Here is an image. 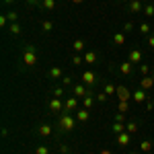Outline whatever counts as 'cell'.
<instances>
[{"instance_id":"23","label":"cell","mask_w":154,"mask_h":154,"mask_svg":"<svg viewBox=\"0 0 154 154\" xmlns=\"http://www.w3.org/2000/svg\"><path fill=\"white\" fill-rule=\"evenodd\" d=\"M72 48H74L76 54H80V51H84V41H82V39H76V41L72 43Z\"/></svg>"},{"instance_id":"41","label":"cell","mask_w":154,"mask_h":154,"mask_svg":"<svg viewBox=\"0 0 154 154\" xmlns=\"http://www.w3.org/2000/svg\"><path fill=\"white\" fill-rule=\"evenodd\" d=\"M62 82L68 86V84H72V78H70V76H64V78H62Z\"/></svg>"},{"instance_id":"44","label":"cell","mask_w":154,"mask_h":154,"mask_svg":"<svg viewBox=\"0 0 154 154\" xmlns=\"http://www.w3.org/2000/svg\"><path fill=\"white\" fill-rule=\"evenodd\" d=\"M101 154H113V152H111V150H107V148H105V150H101Z\"/></svg>"},{"instance_id":"36","label":"cell","mask_w":154,"mask_h":154,"mask_svg":"<svg viewBox=\"0 0 154 154\" xmlns=\"http://www.w3.org/2000/svg\"><path fill=\"white\" fill-rule=\"evenodd\" d=\"M119 113H128V111H130V107H128V103H119Z\"/></svg>"},{"instance_id":"24","label":"cell","mask_w":154,"mask_h":154,"mask_svg":"<svg viewBox=\"0 0 154 154\" xmlns=\"http://www.w3.org/2000/svg\"><path fill=\"white\" fill-rule=\"evenodd\" d=\"M140 33H142V35H146V37H148V35H150V33H152V27H150V25H148V23H142V25H140Z\"/></svg>"},{"instance_id":"25","label":"cell","mask_w":154,"mask_h":154,"mask_svg":"<svg viewBox=\"0 0 154 154\" xmlns=\"http://www.w3.org/2000/svg\"><path fill=\"white\" fill-rule=\"evenodd\" d=\"M125 131L136 134V131H138V123H136V121H128V123H125Z\"/></svg>"},{"instance_id":"46","label":"cell","mask_w":154,"mask_h":154,"mask_svg":"<svg viewBox=\"0 0 154 154\" xmlns=\"http://www.w3.org/2000/svg\"><path fill=\"white\" fill-rule=\"evenodd\" d=\"M80 2H84V0H72V4H80Z\"/></svg>"},{"instance_id":"26","label":"cell","mask_w":154,"mask_h":154,"mask_svg":"<svg viewBox=\"0 0 154 154\" xmlns=\"http://www.w3.org/2000/svg\"><path fill=\"white\" fill-rule=\"evenodd\" d=\"M144 14H146V17H154V2L144 4Z\"/></svg>"},{"instance_id":"9","label":"cell","mask_w":154,"mask_h":154,"mask_svg":"<svg viewBox=\"0 0 154 154\" xmlns=\"http://www.w3.org/2000/svg\"><path fill=\"white\" fill-rule=\"evenodd\" d=\"M119 72H121L123 76H130L131 72H134V64H131L130 60H125V62H121V64H119Z\"/></svg>"},{"instance_id":"15","label":"cell","mask_w":154,"mask_h":154,"mask_svg":"<svg viewBox=\"0 0 154 154\" xmlns=\"http://www.w3.org/2000/svg\"><path fill=\"white\" fill-rule=\"evenodd\" d=\"M128 8H130L131 12H140V11H144V4L140 0H131L130 4H128Z\"/></svg>"},{"instance_id":"3","label":"cell","mask_w":154,"mask_h":154,"mask_svg":"<svg viewBox=\"0 0 154 154\" xmlns=\"http://www.w3.org/2000/svg\"><path fill=\"white\" fill-rule=\"evenodd\" d=\"M72 93H74V97H78V99H84V97H88V95H95V93H93L84 82L74 84V86H72Z\"/></svg>"},{"instance_id":"5","label":"cell","mask_w":154,"mask_h":154,"mask_svg":"<svg viewBox=\"0 0 154 154\" xmlns=\"http://www.w3.org/2000/svg\"><path fill=\"white\" fill-rule=\"evenodd\" d=\"M60 111H64V103L60 97H54L49 101V113H60Z\"/></svg>"},{"instance_id":"51","label":"cell","mask_w":154,"mask_h":154,"mask_svg":"<svg viewBox=\"0 0 154 154\" xmlns=\"http://www.w3.org/2000/svg\"><path fill=\"white\" fill-rule=\"evenodd\" d=\"M152 101H154V99H152Z\"/></svg>"},{"instance_id":"4","label":"cell","mask_w":154,"mask_h":154,"mask_svg":"<svg viewBox=\"0 0 154 154\" xmlns=\"http://www.w3.org/2000/svg\"><path fill=\"white\" fill-rule=\"evenodd\" d=\"M82 82L91 88V86H95V84L99 82V76H97L93 70H86V72H82Z\"/></svg>"},{"instance_id":"1","label":"cell","mask_w":154,"mask_h":154,"mask_svg":"<svg viewBox=\"0 0 154 154\" xmlns=\"http://www.w3.org/2000/svg\"><path fill=\"white\" fill-rule=\"evenodd\" d=\"M74 125H76V117H72L70 113H62L60 115V121H58V130L62 131V134H68V131L74 130Z\"/></svg>"},{"instance_id":"33","label":"cell","mask_w":154,"mask_h":154,"mask_svg":"<svg viewBox=\"0 0 154 154\" xmlns=\"http://www.w3.org/2000/svg\"><path fill=\"white\" fill-rule=\"evenodd\" d=\"M107 99H109V95H107L105 91H103V93H97V101H99V103H105Z\"/></svg>"},{"instance_id":"29","label":"cell","mask_w":154,"mask_h":154,"mask_svg":"<svg viewBox=\"0 0 154 154\" xmlns=\"http://www.w3.org/2000/svg\"><path fill=\"white\" fill-rule=\"evenodd\" d=\"M72 64H74V66H80V64H84V56H80V54L72 56Z\"/></svg>"},{"instance_id":"18","label":"cell","mask_w":154,"mask_h":154,"mask_svg":"<svg viewBox=\"0 0 154 154\" xmlns=\"http://www.w3.org/2000/svg\"><path fill=\"white\" fill-rule=\"evenodd\" d=\"M39 4H41L43 11H54V8H56V0H41Z\"/></svg>"},{"instance_id":"50","label":"cell","mask_w":154,"mask_h":154,"mask_svg":"<svg viewBox=\"0 0 154 154\" xmlns=\"http://www.w3.org/2000/svg\"><path fill=\"white\" fill-rule=\"evenodd\" d=\"M130 154H138V152H130Z\"/></svg>"},{"instance_id":"43","label":"cell","mask_w":154,"mask_h":154,"mask_svg":"<svg viewBox=\"0 0 154 154\" xmlns=\"http://www.w3.org/2000/svg\"><path fill=\"white\" fill-rule=\"evenodd\" d=\"M27 4H37V2H41V0H25Z\"/></svg>"},{"instance_id":"12","label":"cell","mask_w":154,"mask_h":154,"mask_svg":"<svg viewBox=\"0 0 154 154\" xmlns=\"http://www.w3.org/2000/svg\"><path fill=\"white\" fill-rule=\"evenodd\" d=\"M49 78H54V80L64 78V70H62L60 66H51V68H49Z\"/></svg>"},{"instance_id":"49","label":"cell","mask_w":154,"mask_h":154,"mask_svg":"<svg viewBox=\"0 0 154 154\" xmlns=\"http://www.w3.org/2000/svg\"><path fill=\"white\" fill-rule=\"evenodd\" d=\"M140 2H142V4H144V2H146V0H140Z\"/></svg>"},{"instance_id":"35","label":"cell","mask_w":154,"mask_h":154,"mask_svg":"<svg viewBox=\"0 0 154 154\" xmlns=\"http://www.w3.org/2000/svg\"><path fill=\"white\" fill-rule=\"evenodd\" d=\"M121 31H123V33H130V31H134V23H130V21H128V23L123 25V29H121Z\"/></svg>"},{"instance_id":"42","label":"cell","mask_w":154,"mask_h":154,"mask_svg":"<svg viewBox=\"0 0 154 154\" xmlns=\"http://www.w3.org/2000/svg\"><path fill=\"white\" fill-rule=\"evenodd\" d=\"M6 23H8V19H6V14H4V17H0V25H2V27H6Z\"/></svg>"},{"instance_id":"21","label":"cell","mask_w":154,"mask_h":154,"mask_svg":"<svg viewBox=\"0 0 154 154\" xmlns=\"http://www.w3.org/2000/svg\"><path fill=\"white\" fill-rule=\"evenodd\" d=\"M95 62H97L95 51H86V54H84V64H95Z\"/></svg>"},{"instance_id":"37","label":"cell","mask_w":154,"mask_h":154,"mask_svg":"<svg viewBox=\"0 0 154 154\" xmlns=\"http://www.w3.org/2000/svg\"><path fill=\"white\" fill-rule=\"evenodd\" d=\"M64 95H66V93H64V88H60V86H58V88H54V97H60V99H62Z\"/></svg>"},{"instance_id":"34","label":"cell","mask_w":154,"mask_h":154,"mask_svg":"<svg viewBox=\"0 0 154 154\" xmlns=\"http://www.w3.org/2000/svg\"><path fill=\"white\" fill-rule=\"evenodd\" d=\"M35 154H49V148H48V146H37Z\"/></svg>"},{"instance_id":"7","label":"cell","mask_w":154,"mask_h":154,"mask_svg":"<svg viewBox=\"0 0 154 154\" xmlns=\"http://www.w3.org/2000/svg\"><path fill=\"white\" fill-rule=\"evenodd\" d=\"M128 60H130L131 64H142L144 62V54H142V49H131L130 51V56H128Z\"/></svg>"},{"instance_id":"22","label":"cell","mask_w":154,"mask_h":154,"mask_svg":"<svg viewBox=\"0 0 154 154\" xmlns=\"http://www.w3.org/2000/svg\"><path fill=\"white\" fill-rule=\"evenodd\" d=\"M95 99H97L95 95L84 97V99H82V105H84V109H91V107H93V103H95Z\"/></svg>"},{"instance_id":"19","label":"cell","mask_w":154,"mask_h":154,"mask_svg":"<svg viewBox=\"0 0 154 154\" xmlns=\"http://www.w3.org/2000/svg\"><path fill=\"white\" fill-rule=\"evenodd\" d=\"M111 130H113V134H123V131H125V123H121V121H115V123L111 125Z\"/></svg>"},{"instance_id":"38","label":"cell","mask_w":154,"mask_h":154,"mask_svg":"<svg viewBox=\"0 0 154 154\" xmlns=\"http://www.w3.org/2000/svg\"><path fill=\"white\" fill-rule=\"evenodd\" d=\"M58 148H60V154H68V146L66 144H60Z\"/></svg>"},{"instance_id":"39","label":"cell","mask_w":154,"mask_h":154,"mask_svg":"<svg viewBox=\"0 0 154 154\" xmlns=\"http://www.w3.org/2000/svg\"><path fill=\"white\" fill-rule=\"evenodd\" d=\"M148 45H150V48L154 49V31L150 33V35H148Z\"/></svg>"},{"instance_id":"40","label":"cell","mask_w":154,"mask_h":154,"mask_svg":"<svg viewBox=\"0 0 154 154\" xmlns=\"http://www.w3.org/2000/svg\"><path fill=\"white\" fill-rule=\"evenodd\" d=\"M115 121H121V123H123V121H125V113H117V115H115Z\"/></svg>"},{"instance_id":"10","label":"cell","mask_w":154,"mask_h":154,"mask_svg":"<svg viewBox=\"0 0 154 154\" xmlns=\"http://www.w3.org/2000/svg\"><path fill=\"white\" fill-rule=\"evenodd\" d=\"M88 117H91V113H88V109H78V111H76V121H78V123H86V121H88Z\"/></svg>"},{"instance_id":"30","label":"cell","mask_w":154,"mask_h":154,"mask_svg":"<svg viewBox=\"0 0 154 154\" xmlns=\"http://www.w3.org/2000/svg\"><path fill=\"white\" fill-rule=\"evenodd\" d=\"M140 72H142L144 76H150V72H152V70H150L148 64H144V62H142V64H140Z\"/></svg>"},{"instance_id":"45","label":"cell","mask_w":154,"mask_h":154,"mask_svg":"<svg viewBox=\"0 0 154 154\" xmlns=\"http://www.w3.org/2000/svg\"><path fill=\"white\" fill-rule=\"evenodd\" d=\"M4 4H14V0H2Z\"/></svg>"},{"instance_id":"2","label":"cell","mask_w":154,"mask_h":154,"mask_svg":"<svg viewBox=\"0 0 154 154\" xmlns=\"http://www.w3.org/2000/svg\"><path fill=\"white\" fill-rule=\"evenodd\" d=\"M23 62L27 66H35L37 64V48L35 45H25L23 48Z\"/></svg>"},{"instance_id":"20","label":"cell","mask_w":154,"mask_h":154,"mask_svg":"<svg viewBox=\"0 0 154 154\" xmlns=\"http://www.w3.org/2000/svg\"><path fill=\"white\" fill-rule=\"evenodd\" d=\"M39 136H43V138L51 136V125H49V123H43V125L39 128Z\"/></svg>"},{"instance_id":"32","label":"cell","mask_w":154,"mask_h":154,"mask_svg":"<svg viewBox=\"0 0 154 154\" xmlns=\"http://www.w3.org/2000/svg\"><path fill=\"white\" fill-rule=\"evenodd\" d=\"M41 27H43V31H45V33H49V31L54 29V23H51V21H43Z\"/></svg>"},{"instance_id":"11","label":"cell","mask_w":154,"mask_h":154,"mask_svg":"<svg viewBox=\"0 0 154 154\" xmlns=\"http://www.w3.org/2000/svg\"><path fill=\"white\" fill-rule=\"evenodd\" d=\"M117 144H119V146H128V144H131V134H130V131L117 134Z\"/></svg>"},{"instance_id":"28","label":"cell","mask_w":154,"mask_h":154,"mask_svg":"<svg viewBox=\"0 0 154 154\" xmlns=\"http://www.w3.org/2000/svg\"><path fill=\"white\" fill-rule=\"evenodd\" d=\"M103 91H105L107 95H117V86H113V84H109V82L105 84V88H103Z\"/></svg>"},{"instance_id":"31","label":"cell","mask_w":154,"mask_h":154,"mask_svg":"<svg viewBox=\"0 0 154 154\" xmlns=\"http://www.w3.org/2000/svg\"><path fill=\"white\" fill-rule=\"evenodd\" d=\"M6 19H8L11 23H17V19H19V14H17L14 11H8V12H6Z\"/></svg>"},{"instance_id":"13","label":"cell","mask_w":154,"mask_h":154,"mask_svg":"<svg viewBox=\"0 0 154 154\" xmlns=\"http://www.w3.org/2000/svg\"><path fill=\"white\" fill-rule=\"evenodd\" d=\"M152 86H154V80H152V76H144L142 80H140V88H144L146 93H148V91H150Z\"/></svg>"},{"instance_id":"47","label":"cell","mask_w":154,"mask_h":154,"mask_svg":"<svg viewBox=\"0 0 154 154\" xmlns=\"http://www.w3.org/2000/svg\"><path fill=\"white\" fill-rule=\"evenodd\" d=\"M150 76H152V80H154V68H152V72H150Z\"/></svg>"},{"instance_id":"6","label":"cell","mask_w":154,"mask_h":154,"mask_svg":"<svg viewBox=\"0 0 154 154\" xmlns=\"http://www.w3.org/2000/svg\"><path fill=\"white\" fill-rule=\"evenodd\" d=\"M76 109H78V97L72 95L70 99H66V101H64V111H66V113H70V111H76Z\"/></svg>"},{"instance_id":"48","label":"cell","mask_w":154,"mask_h":154,"mask_svg":"<svg viewBox=\"0 0 154 154\" xmlns=\"http://www.w3.org/2000/svg\"><path fill=\"white\" fill-rule=\"evenodd\" d=\"M121 2H128V4H130V2H131V0H121Z\"/></svg>"},{"instance_id":"17","label":"cell","mask_w":154,"mask_h":154,"mask_svg":"<svg viewBox=\"0 0 154 154\" xmlns=\"http://www.w3.org/2000/svg\"><path fill=\"white\" fill-rule=\"evenodd\" d=\"M138 148H140V152L148 154V152H150V150H152V142H150V140H142V142H140V146H138Z\"/></svg>"},{"instance_id":"16","label":"cell","mask_w":154,"mask_h":154,"mask_svg":"<svg viewBox=\"0 0 154 154\" xmlns=\"http://www.w3.org/2000/svg\"><path fill=\"white\" fill-rule=\"evenodd\" d=\"M125 35H128V33H123V31H121V33H115V35H113V45H123V43H125Z\"/></svg>"},{"instance_id":"27","label":"cell","mask_w":154,"mask_h":154,"mask_svg":"<svg viewBox=\"0 0 154 154\" xmlns=\"http://www.w3.org/2000/svg\"><path fill=\"white\" fill-rule=\"evenodd\" d=\"M8 31H11L12 35H19V33H21V25L19 23H11L8 25Z\"/></svg>"},{"instance_id":"14","label":"cell","mask_w":154,"mask_h":154,"mask_svg":"<svg viewBox=\"0 0 154 154\" xmlns=\"http://www.w3.org/2000/svg\"><path fill=\"white\" fill-rule=\"evenodd\" d=\"M131 97H134V101H136L138 105H142L144 101H146V97H148V95H146V91H144V88H138V91H136V93H134Z\"/></svg>"},{"instance_id":"8","label":"cell","mask_w":154,"mask_h":154,"mask_svg":"<svg viewBox=\"0 0 154 154\" xmlns=\"http://www.w3.org/2000/svg\"><path fill=\"white\" fill-rule=\"evenodd\" d=\"M131 95H134V93H130V91H128L125 86H117V97H119V103H128V101L131 99Z\"/></svg>"}]
</instances>
